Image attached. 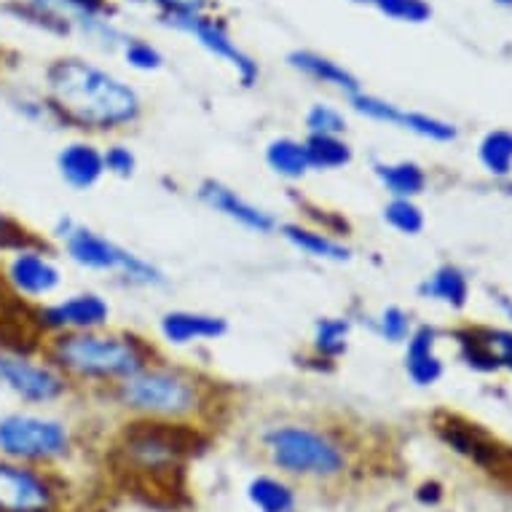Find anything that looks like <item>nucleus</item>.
<instances>
[{
  "instance_id": "28",
  "label": "nucleus",
  "mask_w": 512,
  "mask_h": 512,
  "mask_svg": "<svg viewBox=\"0 0 512 512\" xmlns=\"http://www.w3.org/2000/svg\"><path fill=\"white\" fill-rule=\"evenodd\" d=\"M480 164L494 177H507L512 172V132L494 129L480 140Z\"/></svg>"
},
{
  "instance_id": "8",
  "label": "nucleus",
  "mask_w": 512,
  "mask_h": 512,
  "mask_svg": "<svg viewBox=\"0 0 512 512\" xmlns=\"http://www.w3.org/2000/svg\"><path fill=\"white\" fill-rule=\"evenodd\" d=\"M62 483L51 470L0 456V512H59Z\"/></svg>"
},
{
  "instance_id": "6",
  "label": "nucleus",
  "mask_w": 512,
  "mask_h": 512,
  "mask_svg": "<svg viewBox=\"0 0 512 512\" xmlns=\"http://www.w3.org/2000/svg\"><path fill=\"white\" fill-rule=\"evenodd\" d=\"M65 252L68 258L81 269L89 271H105V274H116L124 285L132 287H164L169 282L167 274L156 266V263L145 261L143 255L126 250L118 242L108 236L97 234L92 228L78 223L73 234L65 239Z\"/></svg>"
},
{
  "instance_id": "35",
  "label": "nucleus",
  "mask_w": 512,
  "mask_h": 512,
  "mask_svg": "<svg viewBox=\"0 0 512 512\" xmlns=\"http://www.w3.org/2000/svg\"><path fill=\"white\" fill-rule=\"evenodd\" d=\"M102 161H105V175L121 177V180H129V177L137 172V156L132 148L126 145H108L102 151Z\"/></svg>"
},
{
  "instance_id": "16",
  "label": "nucleus",
  "mask_w": 512,
  "mask_h": 512,
  "mask_svg": "<svg viewBox=\"0 0 512 512\" xmlns=\"http://www.w3.org/2000/svg\"><path fill=\"white\" fill-rule=\"evenodd\" d=\"M57 172L73 191H89L105 177L102 151L89 140L68 143L57 153Z\"/></svg>"
},
{
  "instance_id": "40",
  "label": "nucleus",
  "mask_w": 512,
  "mask_h": 512,
  "mask_svg": "<svg viewBox=\"0 0 512 512\" xmlns=\"http://www.w3.org/2000/svg\"><path fill=\"white\" fill-rule=\"evenodd\" d=\"M424 504H435L440 502V496H443V488L437 486V483H424V486L419 488V494H416Z\"/></svg>"
},
{
  "instance_id": "17",
  "label": "nucleus",
  "mask_w": 512,
  "mask_h": 512,
  "mask_svg": "<svg viewBox=\"0 0 512 512\" xmlns=\"http://www.w3.org/2000/svg\"><path fill=\"white\" fill-rule=\"evenodd\" d=\"M405 373L416 387H432L443 378V360L437 357V330L429 325L413 328L405 341Z\"/></svg>"
},
{
  "instance_id": "4",
  "label": "nucleus",
  "mask_w": 512,
  "mask_h": 512,
  "mask_svg": "<svg viewBox=\"0 0 512 512\" xmlns=\"http://www.w3.org/2000/svg\"><path fill=\"white\" fill-rule=\"evenodd\" d=\"M271 464L285 475L336 480L349 470V448L341 437L311 424H277L261 437Z\"/></svg>"
},
{
  "instance_id": "37",
  "label": "nucleus",
  "mask_w": 512,
  "mask_h": 512,
  "mask_svg": "<svg viewBox=\"0 0 512 512\" xmlns=\"http://www.w3.org/2000/svg\"><path fill=\"white\" fill-rule=\"evenodd\" d=\"M153 6L161 11V22L172 25L175 19L199 17L210 6V0H151Z\"/></svg>"
},
{
  "instance_id": "42",
  "label": "nucleus",
  "mask_w": 512,
  "mask_h": 512,
  "mask_svg": "<svg viewBox=\"0 0 512 512\" xmlns=\"http://www.w3.org/2000/svg\"><path fill=\"white\" fill-rule=\"evenodd\" d=\"M499 6H512V0H496Z\"/></svg>"
},
{
  "instance_id": "20",
  "label": "nucleus",
  "mask_w": 512,
  "mask_h": 512,
  "mask_svg": "<svg viewBox=\"0 0 512 512\" xmlns=\"http://www.w3.org/2000/svg\"><path fill=\"white\" fill-rule=\"evenodd\" d=\"M354 322L346 314L338 317H319L311 330V357L322 362V368H333L346 352L352 338Z\"/></svg>"
},
{
  "instance_id": "39",
  "label": "nucleus",
  "mask_w": 512,
  "mask_h": 512,
  "mask_svg": "<svg viewBox=\"0 0 512 512\" xmlns=\"http://www.w3.org/2000/svg\"><path fill=\"white\" fill-rule=\"evenodd\" d=\"M70 9V22H89V19H108L116 14L108 0H59Z\"/></svg>"
},
{
  "instance_id": "19",
  "label": "nucleus",
  "mask_w": 512,
  "mask_h": 512,
  "mask_svg": "<svg viewBox=\"0 0 512 512\" xmlns=\"http://www.w3.org/2000/svg\"><path fill=\"white\" fill-rule=\"evenodd\" d=\"M287 65L298 70V73H303V76L314 78L317 84L336 86V89H341V92L349 94V97L362 92L360 78L354 76V73H349L346 68H341V65L333 62L330 57L317 54V51H293V54H287Z\"/></svg>"
},
{
  "instance_id": "26",
  "label": "nucleus",
  "mask_w": 512,
  "mask_h": 512,
  "mask_svg": "<svg viewBox=\"0 0 512 512\" xmlns=\"http://www.w3.org/2000/svg\"><path fill=\"white\" fill-rule=\"evenodd\" d=\"M9 14H17L25 22H35L43 30L57 35H68L73 30V22L65 11L59 9L57 0H11L6 6Z\"/></svg>"
},
{
  "instance_id": "7",
  "label": "nucleus",
  "mask_w": 512,
  "mask_h": 512,
  "mask_svg": "<svg viewBox=\"0 0 512 512\" xmlns=\"http://www.w3.org/2000/svg\"><path fill=\"white\" fill-rule=\"evenodd\" d=\"M73 454V432L65 421L35 413H9L0 419V456L14 462L54 464Z\"/></svg>"
},
{
  "instance_id": "11",
  "label": "nucleus",
  "mask_w": 512,
  "mask_h": 512,
  "mask_svg": "<svg viewBox=\"0 0 512 512\" xmlns=\"http://www.w3.org/2000/svg\"><path fill=\"white\" fill-rule=\"evenodd\" d=\"M435 432L443 443L454 448L456 454L467 456L478 467H486L488 472H510L512 475V451L502 445L496 437H491L480 424L451 416V413H437Z\"/></svg>"
},
{
  "instance_id": "23",
  "label": "nucleus",
  "mask_w": 512,
  "mask_h": 512,
  "mask_svg": "<svg viewBox=\"0 0 512 512\" xmlns=\"http://www.w3.org/2000/svg\"><path fill=\"white\" fill-rule=\"evenodd\" d=\"M266 167L282 180H303L309 175V153H306V143L295 140V137H274L266 151H263Z\"/></svg>"
},
{
  "instance_id": "30",
  "label": "nucleus",
  "mask_w": 512,
  "mask_h": 512,
  "mask_svg": "<svg viewBox=\"0 0 512 512\" xmlns=\"http://www.w3.org/2000/svg\"><path fill=\"white\" fill-rule=\"evenodd\" d=\"M27 247H49V242L30 231L25 223L11 218L6 210H0V252H17Z\"/></svg>"
},
{
  "instance_id": "44",
  "label": "nucleus",
  "mask_w": 512,
  "mask_h": 512,
  "mask_svg": "<svg viewBox=\"0 0 512 512\" xmlns=\"http://www.w3.org/2000/svg\"><path fill=\"white\" fill-rule=\"evenodd\" d=\"M507 194H510V196H512V185H507Z\"/></svg>"
},
{
  "instance_id": "2",
  "label": "nucleus",
  "mask_w": 512,
  "mask_h": 512,
  "mask_svg": "<svg viewBox=\"0 0 512 512\" xmlns=\"http://www.w3.org/2000/svg\"><path fill=\"white\" fill-rule=\"evenodd\" d=\"M105 395L135 419L175 421L196 427H202L204 421L228 405L220 381L199 368L167 362L164 357L140 370L137 376L105 389Z\"/></svg>"
},
{
  "instance_id": "43",
  "label": "nucleus",
  "mask_w": 512,
  "mask_h": 512,
  "mask_svg": "<svg viewBox=\"0 0 512 512\" xmlns=\"http://www.w3.org/2000/svg\"><path fill=\"white\" fill-rule=\"evenodd\" d=\"M352 3H373V0H352Z\"/></svg>"
},
{
  "instance_id": "21",
  "label": "nucleus",
  "mask_w": 512,
  "mask_h": 512,
  "mask_svg": "<svg viewBox=\"0 0 512 512\" xmlns=\"http://www.w3.org/2000/svg\"><path fill=\"white\" fill-rule=\"evenodd\" d=\"M373 172L392 199H416L427 191V169L416 161H376Z\"/></svg>"
},
{
  "instance_id": "13",
  "label": "nucleus",
  "mask_w": 512,
  "mask_h": 512,
  "mask_svg": "<svg viewBox=\"0 0 512 512\" xmlns=\"http://www.w3.org/2000/svg\"><path fill=\"white\" fill-rule=\"evenodd\" d=\"M175 30H183V33H191L196 41L202 43L204 49L215 54V57L226 59L228 65L236 70V76L242 81L244 89H250V86L258 84V78H261V68H258V62L250 57V54H244L236 41L228 33V27L215 17H207V14H199V17H185V19H175L172 25Z\"/></svg>"
},
{
  "instance_id": "34",
  "label": "nucleus",
  "mask_w": 512,
  "mask_h": 512,
  "mask_svg": "<svg viewBox=\"0 0 512 512\" xmlns=\"http://www.w3.org/2000/svg\"><path fill=\"white\" fill-rule=\"evenodd\" d=\"M384 17L397 19V22H411V25H421V22H429L432 17V6L427 0H373Z\"/></svg>"
},
{
  "instance_id": "9",
  "label": "nucleus",
  "mask_w": 512,
  "mask_h": 512,
  "mask_svg": "<svg viewBox=\"0 0 512 512\" xmlns=\"http://www.w3.org/2000/svg\"><path fill=\"white\" fill-rule=\"evenodd\" d=\"M0 384L22 403L54 405L70 395V378L46 360H30L25 354L0 352Z\"/></svg>"
},
{
  "instance_id": "29",
  "label": "nucleus",
  "mask_w": 512,
  "mask_h": 512,
  "mask_svg": "<svg viewBox=\"0 0 512 512\" xmlns=\"http://www.w3.org/2000/svg\"><path fill=\"white\" fill-rule=\"evenodd\" d=\"M397 126L424 137V140H435V143H454L459 137V129L451 121L429 116V113H416V110H400Z\"/></svg>"
},
{
  "instance_id": "45",
  "label": "nucleus",
  "mask_w": 512,
  "mask_h": 512,
  "mask_svg": "<svg viewBox=\"0 0 512 512\" xmlns=\"http://www.w3.org/2000/svg\"><path fill=\"white\" fill-rule=\"evenodd\" d=\"M510 370H512V368H510Z\"/></svg>"
},
{
  "instance_id": "38",
  "label": "nucleus",
  "mask_w": 512,
  "mask_h": 512,
  "mask_svg": "<svg viewBox=\"0 0 512 512\" xmlns=\"http://www.w3.org/2000/svg\"><path fill=\"white\" fill-rule=\"evenodd\" d=\"M472 328H475L480 341L502 360L504 368H512V330L483 328V325H472Z\"/></svg>"
},
{
  "instance_id": "33",
  "label": "nucleus",
  "mask_w": 512,
  "mask_h": 512,
  "mask_svg": "<svg viewBox=\"0 0 512 512\" xmlns=\"http://www.w3.org/2000/svg\"><path fill=\"white\" fill-rule=\"evenodd\" d=\"M373 330L389 344H405L413 333L411 314L403 306H387L373 319Z\"/></svg>"
},
{
  "instance_id": "15",
  "label": "nucleus",
  "mask_w": 512,
  "mask_h": 512,
  "mask_svg": "<svg viewBox=\"0 0 512 512\" xmlns=\"http://www.w3.org/2000/svg\"><path fill=\"white\" fill-rule=\"evenodd\" d=\"M159 333L169 346H191L199 341H220L228 333V319L207 311L172 309L161 314Z\"/></svg>"
},
{
  "instance_id": "22",
  "label": "nucleus",
  "mask_w": 512,
  "mask_h": 512,
  "mask_svg": "<svg viewBox=\"0 0 512 512\" xmlns=\"http://www.w3.org/2000/svg\"><path fill=\"white\" fill-rule=\"evenodd\" d=\"M419 295L421 298H432V301H440L445 306H451V309H464L467 301H470V279L464 274L459 266L454 263H445L440 269L427 277L419 285Z\"/></svg>"
},
{
  "instance_id": "25",
  "label": "nucleus",
  "mask_w": 512,
  "mask_h": 512,
  "mask_svg": "<svg viewBox=\"0 0 512 512\" xmlns=\"http://www.w3.org/2000/svg\"><path fill=\"white\" fill-rule=\"evenodd\" d=\"M311 172H338L354 161V148L344 137L336 135H309L306 140Z\"/></svg>"
},
{
  "instance_id": "12",
  "label": "nucleus",
  "mask_w": 512,
  "mask_h": 512,
  "mask_svg": "<svg viewBox=\"0 0 512 512\" xmlns=\"http://www.w3.org/2000/svg\"><path fill=\"white\" fill-rule=\"evenodd\" d=\"M196 199H199L204 207H210L212 212H218V215L228 218L231 223H236V226L247 228L252 234H279V226H282L274 212L263 210L258 204H252L250 199H244L236 188L226 185L223 180H215V177H207V180L199 183V188H196Z\"/></svg>"
},
{
  "instance_id": "1",
  "label": "nucleus",
  "mask_w": 512,
  "mask_h": 512,
  "mask_svg": "<svg viewBox=\"0 0 512 512\" xmlns=\"http://www.w3.org/2000/svg\"><path fill=\"white\" fill-rule=\"evenodd\" d=\"M46 108L51 121L89 135H113L143 118L132 86L78 57H59L46 68Z\"/></svg>"
},
{
  "instance_id": "18",
  "label": "nucleus",
  "mask_w": 512,
  "mask_h": 512,
  "mask_svg": "<svg viewBox=\"0 0 512 512\" xmlns=\"http://www.w3.org/2000/svg\"><path fill=\"white\" fill-rule=\"evenodd\" d=\"M279 234L290 247H295L303 255H309L314 261L325 263H349L352 261V247L344 239L325 234L319 228L303 226V223H282Z\"/></svg>"
},
{
  "instance_id": "31",
  "label": "nucleus",
  "mask_w": 512,
  "mask_h": 512,
  "mask_svg": "<svg viewBox=\"0 0 512 512\" xmlns=\"http://www.w3.org/2000/svg\"><path fill=\"white\" fill-rule=\"evenodd\" d=\"M384 220L403 236H419L424 231V212L413 199H392L384 207Z\"/></svg>"
},
{
  "instance_id": "41",
  "label": "nucleus",
  "mask_w": 512,
  "mask_h": 512,
  "mask_svg": "<svg viewBox=\"0 0 512 512\" xmlns=\"http://www.w3.org/2000/svg\"><path fill=\"white\" fill-rule=\"evenodd\" d=\"M496 303H499L504 314L512 319V298H507V295H496Z\"/></svg>"
},
{
  "instance_id": "10",
  "label": "nucleus",
  "mask_w": 512,
  "mask_h": 512,
  "mask_svg": "<svg viewBox=\"0 0 512 512\" xmlns=\"http://www.w3.org/2000/svg\"><path fill=\"white\" fill-rule=\"evenodd\" d=\"M110 303L100 293H76L65 301L46 303L33 311V328L57 336V333H86V330H102L110 325Z\"/></svg>"
},
{
  "instance_id": "36",
  "label": "nucleus",
  "mask_w": 512,
  "mask_h": 512,
  "mask_svg": "<svg viewBox=\"0 0 512 512\" xmlns=\"http://www.w3.org/2000/svg\"><path fill=\"white\" fill-rule=\"evenodd\" d=\"M124 54H126V62L132 65L135 70H159L161 62H164V57L159 54V49L156 46H151V43L140 41V38H132V41L124 43Z\"/></svg>"
},
{
  "instance_id": "3",
  "label": "nucleus",
  "mask_w": 512,
  "mask_h": 512,
  "mask_svg": "<svg viewBox=\"0 0 512 512\" xmlns=\"http://www.w3.org/2000/svg\"><path fill=\"white\" fill-rule=\"evenodd\" d=\"M43 360L70 378V384L110 389L161 360L159 346L135 330L57 333L41 344Z\"/></svg>"
},
{
  "instance_id": "5",
  "label": "nucleus",
  "mask_w": 512,
  "mask_h": 512,
  "mask_svg": "<svg viewBox=\"0 0 512 512\" xmlns=\"http://www.w3.org/2000/svg\"><path fill=\"white\" fill-rule=\"evenodd\" d=\"M199 443L196 424L132 419L118 435L116 454L137 475H167L183 467Z\"/></svg>"
},
{
  "instance_id": "14",
  "label": "nucleus",
  "mask_w": 512,
  "mask_h": 512,
  "mask_svg": "<svg viewBox=\"0 0 512 512\" xmlns=\"http://www.w3.org/2000/svg\"><path fill=\"white\" fill-rule=\"evenodd\" d=\"M6 282L25 298H46L62 285V271L51 261L49 247H27L11 252L6 263Z\"/></svg>"
},
{
  "instance_id": "32",
  "label": "nucleus",
  "mask_w": 512,
  "mask_h": 512,
  "mask_svg": "<svg viewBox=\"0 0 512 512\" xmlns=\"http://www.w3.org/2000/svg\"><path fill=\"white\" fill-rule=\"evenodd\" d=\"M303 124H306V132L309 135H336L344 137L346 129H349V121L338 108L333 105H325V102H317V105H311L306 118H303Z\"/></svg>"
},
{
  "instance_id": "24",
  "label": "nucleus",
  "mask_w": 512,
  "mask_h": 512,
  "mask_svg": "<svg viewBox=\"0 0 512 512\" xmlns=\"http://www.w3.org/2000/svg\"><path fill=\"white\" fill-rule=\"evenodd\" d=\"M247 499L258 512H295L298 496L290 483L274 475H258L247 486Z\"/></svg>"
},
{
  "instance_id": "27",
  "label": "nucleus",
  "mask_w": 512,
  "mask_h": 512,
  "mask_svg": "<svg viewBox=\"0 0 512 512\" xmlns=\"http://www.w3.org/2000/svg\"><path fill=\"white\" fill-rule=\"evenodd\" d=\"M454 338L456 344H459V357H462V362L467 368L478 370V373H496V370L504 368L502 360L480 341L472 325H467V328H456Z\"/></svg>"
}]
</instances>
